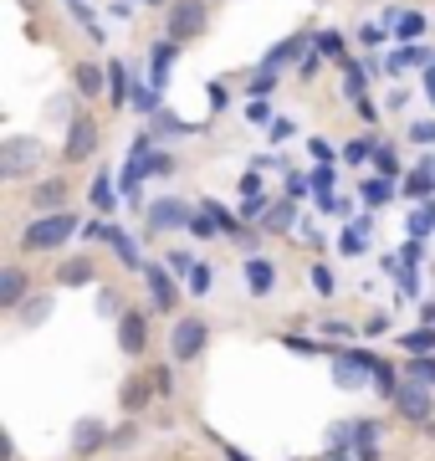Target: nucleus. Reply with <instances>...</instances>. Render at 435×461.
<instances>
[{
	"instance_id": "nucleus-1",
	"label": "nucleus",
	"mask_w": 435,
	"mask_h": 461,
	"mask_svg": "<svg viewBox=\"0 0 435 461\" xmlns=\"http://www.w3.org/2000/svg\"><path fill=\"white\" fill-rule=\"evenodd\" d=\"M41 165H47L41 139L16 133V139H5V144H0V180H26V175H41Z\"/></svg>"
},
{
	"instance_id": "nucleus-2",
	"label": "nucleus",
	"mask_w": 435,
	"mask_h": 461,
	"mask_svg": "<svg viewBox=\"0 0 435 461\" xmlns=\"http://www.w3.org/2000/svg\"><path fill=\"white\" fill-rule=\"evenodd\" d=\"M72 230H77V215L51 211V215H41V221H31V226H26L21 247H26V251H57V247L72 236Z\"/></svg>"
},
{
	"instance_id": "nucleus-3",
	"label": "nucleus",
	"mask_w": 435,
	"mask_h": 461,
	"mask_svg": "<svg viewBox=\"0 0 435 461\" xmlns=\"http://www.w3.org/2000/svg\"><path fill=\"white\" fill-rule=\"evenodd\" d=\"M205 339H210L205 318H180V323H174V333H169V354H174L180 364L200 359V354H205Z\"/></svg>"
},
{
	"instance_id": "nucleus-4",
	"label": "nucleus",
	"mask_w": 435,
	"mask_h": 461,
	"mask_svg": "<svg viewBox=\"0 0 435 461\" xmlns=\"http://www.w3.org/2000/svg\"><path fill=\"white\" fill-rule=\"evenodd\" d=\"M205 0H174V5H169V41H190V36H200L205 32Z\"/></svg>"
},
{
	"instance_id": "nucleus-5",
	"label": "nucleus",
	"mask_w": 435,
	"mask_h": 461,
	"mask_svg": "<svg viewBox=\"0 0 435 461\" xmlns=\"http://www.w3.org/2000/svg\"><path fill=\"white\" fill-rule=\"evenodd\" d=\"M395 411H400L404 420H415V426H425V420L435 415L431 384H400V395H395Z\"/></svg>"
},
{
	"instance_id": "nucleus-6",
	"label": "nucleus",
	"mask_w": 435,
	"mask_h": 461,
	"mask_svg": "<svg viewBox=\"0 0 435 461\" xmlns=\"http://www.w3.org/2000/svg\"><path fill=\"white\" fill-rule=\"evenodd\" d=\"M374 375V354H333V379L343 390H359Z\"/></svg>"
},
{
	"instance_id": "nucleus-7",
	"label": "nucleus",
	"mask_w": 435,
	"mask_h": 461,
	"mask_svg": "<svg viewBox=\"0 0 435 461\" xmlns=\"http://www.w3.org/2000/svg\"><path fill=\"white\" fill-rule=\"evenodd\" d=\"M93 149H98V123H93V118H72L67 123V149H62V154H67L72 165H77V159H87V154H93Z\"/></svg>"
},
{
	"instance_id": "nucleus-8",
	"label": "nucleus",
	"mask_w": 435,
	"mask_h": 461,
	"mask_svg": "<svg viewBox=\"0 0 435 461\" xmlns=\"http://www.w3.org/2000/svg\"><path fill=\"white\" fill-rule=\"evenodd\" d=\"M144 344H149V323H144V313H123L118 318V348H123V354H144Z\"/></svg>"
},
{
	"instance_id": "nucleus-9",
	"label": "nucleus",
	"mask_w": 435,
	"mask_h": 461,
	"mask_svg": "<svg viewBox=\"0 0 435 461\" xmlns=\"http://www.w3.org/2000/svg\"><path fill=\"white\" fill-rule=\"evenodd\" d=\"M0 308H11V313L26 308V272L21 267H5L0 272Z\"/></svg>"
},
{
	"instance_id": "nucleus-10",
	"label": "nucleus",
	"mask_w": 435,
	"mask_h": 461,
	"mask_svg": "<svg viewBox=\"0 0 435 461\" xmlns=\"http://www.w3.org/2000/svg\"><path fill=\"white\" fill-rule=\"evenodd\" d=\"M144 272H149V287H154V308H174V303H180V287H174V277H169L164 267H144Z\"/></svg>"
},
{
	"instance_id": "nucleus-11",
	"label": "nucleus",
	"mask_w": 435,
	"mask_h": 461,
	"mask_svg": "<svg viewBox=\"0 0 435 461\" xmlns=\"http://www.w3.org/2000/svg\"><path fill=\"white\" fill-rule=\"evenodd\" d=\"M149 226L154 230H174V226H190V211H184L180 200H159L149 211Z\"/></svg>"
},
{
	"instance_id": "nucleus-12",
	"label": "nucleus",
	"mask_w": 435,
	"mask_h": 461,
	"mask_svg": "<svg viewBox=\"0 0 435 461\" xmlns=\"http://www.w3.org/2000/svg\"><path fill=\"white\" fill-rule=\"evenodd\" d=\"M93 272H98V267H93V257H72V262L57 267V282H62V287H87V282H93Z\"/></svg>"
},
{
	"instance_id": "nucleus-13",
	"label": "nucleus",
	"mask_w": 435,
	"mask_h": 461,
	"mask_svg": "<svg viewBox=\"0 0 435 461\" xmlns=\"http://www.w3.org/2000/svg\"><path fill=\"white\" fill-rule=\"evenodd\" d=\"M174 57H180V41H169V36H164V41H154V57H149V62H154V83H164V77H169Z\"/></svg>"
},
{
	"instance_id": "nucleus-14",
	"label": "nucleus",
	"mask_w": 435,
	"mask_h": 461,
	"mask_svg": "<svg viewBox=\"0 0 435 461\" xmlns=\"http://www.w3.org/2000/svg\"><path fill=\"white\" fill-rule=\"evenodd\" d=\"M102 83H108V72H102V67H93V62L77 67V98H98Z\"/></svg>"
},
{
	"instance_id": "nucleus-15",
	"label": "nucleus",
	"mask_w": 435,
	"mask_h": 461,
	"mask_svg": "<svg viewBox=\"0 0 435 461\" xmlns=\"http://www.w3.org/2000/svg\"><path fill=\"white\" fill-rule=\"evenodd\" d=\"M31 200H36V211H57V205L67 200V185H62V180H41L31 190Z\"/></svg>"
},
{
	"instance_id": "nucleus-16",
	"label": "nucleus",
	"mask_w": 435,
	"mask_h": 461,
	"mask_svg": "<svg viewBox=\"0 0 435 461\" xmlns=\"http://www.w3.org/2000/svg\"><path fill=\"white\" fill-rule=\"evenodd\" d=\"M149 395H154V379H149V375H134L129 384H123V395H118V400H123L129 411H138V405H144Z\"/></svg>"
},
{
	"instance_id": "nucleus-17",
	"label": "nucleus",
	"mask_w": 435,
	"mask_h": 461,
	"mask_svg": "<svg viewBox=\"0 0 435 461\" xmlns=\"http://www.w3.org/2000/svg\"><path fill=\"white\" fill-rule=\"evenodd\" d=\"M72 446H77L83 456H87V451H98V446H102V426H98V420H83V426L72 430Z\"/></svg>"
},
{
	"instance_id": "nucleus-18",
	"label": "nucleus",
	"mask_w": 435,
	"mask_h": 461,
	"mask_svg": "<svg viewBox=\"0 0 435 461\" xmlns=\"http://www.w3.org/2000/svg\"><path fill=\"white\" fill-rule=\"evenodd\" d=\"M404 190H410V195H431V190H435V159H425V165L404 180Z\"/></svg>"
},
{
	"instance_id": "nucleus-19",
	"label": "nucleus",
	"mask_w": 435,
	"mask_h": 461,
	"mask_svg": "<svg viewBox=\"0 0 435 461\" xmlns=\"http://www.w3.org/2000/svg\"><path fill=\"white\" fill-rule=\"evenodd\" d=\"M108 87H113V93H108V98H113L118 103V108H123V103H129V98H134V93H129V72H123V67H108Z\"/></svg>"
},
{
	"instance_id": "nucleus-20",
	"label": "nucleus",
	"mask_w": 435,
	"mask_h": 461,
	"mask_svg": "<svg viewBox=\"0 0 435 461\" xmlns=\"http://www.w3.org/2000/svg\"><path fill=\"white\" fill-rule=\"evenodd\" d=\"M292 200H277V205H271L267 211V230H292Z\"/></svg>"
},
{
	"instance_id": "nucleus-21",
	"label": "nucleus",
	"mask_w": 435,
	"mask_h": 461,
	"mask_svg": "<svg viewBox=\"0 0 435 461\" xmlns=\"http://www.w3.org/2000/svg\"><path fill=\"white\" fill-rule=\"evenodd\" d=\"M47 318H51V297H36V303H26V308H21V323H26V329L47 323Z\"/></svg>"
},
{
	"instance_id": "nucleus-22",
	"label": "nucleus",
	"mask_w": 435,
	"mask_h": 461,
	"mask_svg": "<svg viewBox=\"0 0 435 461\" xmlns=\"http://www.w3.org/2000/svg\"><path fill=\"white\" fill-rule=\"evenodd\" d=\"M400 344L410 348V354H431V348H435V329H415V333H404Z\"/></svg>"
},
{
	"instance_id": "nucleus-23",
	"label": "nucleus",
	"mask_w": 435,
	"mask_h": 461,
	"mask_svg": "<svg viewBox=\"0 0 435 461\" xmlns=\"http://www.w3.org/2000/svg\"><path fill=\"white\" fill-rule=\"evenodd\" d=\"M374 384H379L385 395H400V379H395V369H389L385 359H374Z\"/></svg>"
},
{
	"instance_id": "nucleus-24",
	"label": "nucleus",
	"mask_w": 435,
	"mask_h": 461,
	"mask_svg": "<svg viewBox=\"0 0 435 461\" xmlns=\"http://www.w3.org/2000/svg\"><path fill=\"white\" fill-rule=\"evenodd\" d=\"M246 277H252L256 293H271V267L267 262H256V257H252V262H246Z\"/></svg>"
},
{
	"instance_id": "nucleus-25",
	"label": "nucleus",
	"mask_w": 435,
	"mask_h": 461,
	"mask_svg": "<svg viewBox=\"0 0 435 461\" xmlns=\"http://www.w3.org/2000/svg\"><path fill=\"white\" fill-rule=\"evenodd\" d=\"M108 241H113V251L123 257V267H138V251H134V241H129L123 230H108Z\"/></svg>"
},
{
	"instance_id": "nucleus-26",
	"label": "nucleus",
	"mask_w": 435,
	"mask_h": 461,
	"mask_svg": "<svg viewBox=\"0 0 435 461\" xmlns=\"http://www.w3.org/2000/svg\"><path fill=\"white\" fill-rule=\"evenodd\" d=\"M149 379H154V395H174V375H169V369H164V364H159V369H149Z\"/></svg>"
},
{
	"instance_id": "nucleus-27",
	"label": "nucleus",
	"mask_w": 435,
	"mask_h": 461,
	"mask_svg": "<svg viewBox=\"0 0 435 461\" xmlns=\"http://www.w3.org/2000/svg\"><path fill=\"white\" fill-rule=\"evenodd\" d=\"M364 200H368V205H385V200H389V180H364Z\"/></svg>"
},
{
	"instance_id": "nucleus-28",
	"label": "nucleus",
	"mask_w": 435,
	"mask_h": 461,
	"mask_svg": "<svg viewBox=\"0 0 435 461\" xmlns=\"http://www.w3.org/2000/svg\"><path fill=\"white\" fill-rule=\"evenodd\" d=\"M318 51H323V57H343V36H338V32H323V36H318Z\"/></svg>"
},
{
	"instance_id": "nucleus-29",
	"label": "nucleus",
	"mask_w": 435,
	"mask_h": 461,
	"mask_svg": "<svg viewBox=\"0 0 435 461\" xmlns=\"http://www.w3.org/2000/svg\"><path fill=\"white\" fill-rule=\"evenodd\" d=\"M395 26H400V36L410 41V36H420V32H425V16H415V11H410V16H400Z\"/></svg>"
},
{
	"instance_id": "nucleus-30",
	"label": "nucleus",
	"mask_w": 435,
	"mask_h": 461,
	"mask_svg": "<svg viewBox=\"0 0 435 461\" xmlns=\"http://www.w3.org/2000/svg\"><path fill=\"white\" fill-rule=\"evenodd\" d=\"M169 169H174L169 154H149V159H144V175H169Z\"/></svg>"
},
{
	"instance_id": "nucleus-31",
	"label": "nucleus",
	"mask_w": 435,
	"mask_h": 461,
	"mask_svg": "<svg viewBox=\"0 0 435 461\" xmlns=\"http://www.w3.org/2000/svg\"><path fill=\"white\" fill-rule=\"evenodd\" d=\"M431 226H435V211H415V215H410V236H425Z\"/></svg>"
},
{
	"instance_id": "nucleus-32",
	"label": "nucleus",
	"mask_w": 435,
	"mask_h": 461,
	"mask_svg": "<svg viewBox=\"0 0 435 461\" xmlns=\"http://www.w3.org/2000/svg\"><path fill=\"white\" fill-rule=\"evenodd\" d=\"M313 287L333 297V287H338V282H333V272H328V267H313Z\"/></svg>"
},
{
	"instance_id": "nucleus-33",
	"label": "nucleus",
	"mask_w": 435,
	"mask_h": 461,
	"mask_svg": "<svg viewBox=\"0 0 435 461\" xmlns=\"http://www.w3.org/2000/svg\"><path fill=\"white\" fill-rule=\"evenodd\" d=\"M210 282H216V277H210V267H195V272H190V287H195V293H210Z\"/></svg>"
},
{
	"instance_id": "nucleus-34",
	"label": "nucleus",
	"mask_w": 435,
	"mask_h": 461,
	"mask_svg": "<svg viewBox=\"0 0 435 461\" xmlns=\"http://www.w3.org/2000/svg\"><path fill=\"white\" fill-rule=\"evenodd\" d=\"M404 379H410V384H431V379H435V364H410V375H404Z\"/></svg>"
},
{
	"instance_id": "nucleus-35",
	"label": "nucleus",
	"mask_w": 435,
	"mask_h": 461,
	"mask_svg": "<svg viewBox=\"0 0 435 461\" xmlns=\"http://www.w3.org/2000/svg\"><path fill=\"white\" fill-rule=\"evenodd\" d=\"M93 205H102V211L113 205V185H108V180H98V185H93Z\"/></svg>"
},
{
	"instance_id": "nucleus-36",
	"label": "nucleus",
	"mask_w": 435,
	"mask_h": 461,
	"mask_svg": "<svg viewBox=\"0 0 435 461\" xmlns=\"http://www.w3.org/2000/svg\"><path fill=\"white\" fill-rule=\"evenodd\" d=\"M169 267H174V272H195V257H190V251H169Z\"/></svg>"
},
{
	"instance_id": "nucleus-37",
	"label": "nucleus",
	"mask_w": 435,
	"mask_h": 461,
	"mask_svg": "<svg viewBox=\"0 0 435 461\" xmlns=\"http://www.w3.org/2000/svg\"><path fill=\"white\" fill-rule=\"evenodd\" d=\"M410 139H415V144H435V123H415V129H410Z\"/></svg>"
},
{
	"instance_id": "nucleus-38",
	"label": "nucleus",
	"mask_w": 435,
	"mask_h": 461,
	"mask_svg": "<svg viewBox=\"0 0 435 461\" xmlns=\"http://www.w3.org/2000/svg\"><path fill=\"white\" fill-rule=\"evenodd\" d=\"M374 159H379V175H395V154L389 149H374Z\"/></svg>"
},
{
	"instance_id": "nucleus-39",
	"label": "nucleus",
	"mask_w": 435,
	"mask_h": 461,
	"mask_svg": "<svg viewBox=\"0 0 435 461\" xmlns=\"http://www.w3.org/2000/svg\"><path fill=\"white\" fill-rule=\"evenodd\" d=\"M404 62H415V67H431V51H425V47H410V51H404Z\"/></svg>"
},
{
	"instance_id": "nucleus-40",
	"label": "nucleus",
	"mask_w": 435,
	"mask_h": 461,
	"mask_svg": "<svg viewBox=\"0 0 435 461\" xmlns=\"http://www.w3.org/2000/svg\"><path fill=\"white\" fill-rule=\"evenodd\" d=\"M364 154H368V144H364V139H359V144H349V149H343V159H353V165H359Z\"/></svg>"
},
{
	"instance_id": "nucleus-41",
	"label": "nucleus",
	"mask_w": 435,
	"mask_h": 461,
	"mask_svg": "<svg viewBox=\"0 0 435 461\" xmlns=\"http://www.w3.org/2000/svg\"><path fill=\"white\" fill-rule=\"evenodd\" d=\"M425 83H431V93H435V67H431V72H425Z\"/></svg>"
},
{
	"instance_id": "nucleus-42",
	"label": "nucleus",
	"mask_w": 435,
	"mask_h": 461,
	"mask_svg": "<svg viewBox=\"0 0 435 461\" xmlns=\"http://www.w3.org/2000/svg\"><path fill=\"white\" fill-rule=\"evenodd\" d=\"M149 5H174V0H149Z\"/></svg>"
},
{
	"instance_id": "nucleus-43",
	"label": "nucleus",
	"mask_w": 435,
	"mask_h": 461,
	"mask_svg": "<svg viewBox=\"0 0 435 461\" xmlns=\"http://www.w3.org/2000/svg\"><path fill=\"white\" fill-rule=\"evenodd\" d=\"M231 461H246V456H241V451H231Z\"/></svg>"
},
{
	"instance_id": "nucleus-44",
	"label": "nucleus",
	"mask_w": 435,
	"mask_h": 461,
	"mask_svg": "<svg viewBox=\"0 0 435 461\" xmlns=\"http://www.w3.org/2000/svg\"><path fill=\"white\" fill-rule=\"evenodd\" d=\"M328 461H349V456H328Z\"/></svg>"
}]
</instances>
